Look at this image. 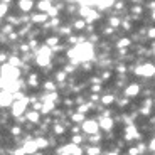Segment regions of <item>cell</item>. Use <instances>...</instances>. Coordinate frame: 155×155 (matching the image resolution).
I'll return each mask as SVG.
<instances>
[{"label": "cell", "mask_w": 155, "mask_h": 155, "mask_svg": "<svg viewBox=\"0 0 155 155\" xmlns=\"http://www.w3.org/2000/svg\"><path fill=\"white\" fill-rule=\"evenodd\" d=\"M94 49L91 46V42H79L68 52V58L71 59V62L79 64V62H86L89 59H93Z\"/></svg>", "instance_id": "1"}, {"label": "cell", "mask_w": 155, "mask_h": 155, "mask_svg": "<svg viewBox=\"0 0 155 155\" xmlns=\"http://www.w3.org/2000/svg\"><path fill=\"white\" fill-rule=\"evenodd\" d=\"M19 76H20L19 68L10 66L8 62L0 68V78H4V79H7V81H17V78Z\"/></svg>", "instance_id": "2"}, {"label": "cell", "mask_w": 155, "mask_h": 155, "mask_svg": "<svg viewBox=\"0 0 155 155\" xmlns=\"http://www.w3.org/2000/svg\"><path fill=\"white\" fill-rule=\"evenodd\" d=\"M35 62H37L39 66H47L51 62V49L47 46L41 47V51L37 52V58H35Z\"/></svg>", "instance_id": "3"}, {"label": "cell", "mask_w": 155, "mask_h": 155, "mask_svg": "<svg viewBox=\"0 0 155 155\" xmlns=\"http://www.w3.org/2000/svg\"><path fill=\"white\" fill-rule=\"evenodd\" d=\"M27 103H29V100L25 96H24L22 100H14V103H12V113H14L15 116L25 113V110H27Z\"/></svg>", "instance_id": "4"}, {"label": "cell", "mask_w": 155, "mask_h": 155, "mask_svg": "<svg viewBox=\"0 0 155 155\" xmlns=\"http://www.w3.org/2000/svg\"><path fill=\"white\" fill-rule=\"evenodd\" d=\"M135 73L140 74V76H145V78H152L155 74V66L150 64V62H145V64H142L140 68H137Z\"/></svg>", "instance_id": "5"}, {"label": "cell", "mask_w": 155, "mask_h": 155, "mask_svg": "<svg viewBox=\"0 0 155 155\" xmlns=\"http://www.w3.org/2000/svg\"><path fill=\"white\" fill-rule=\"evenodd\" d=\"M83 132L84 133H89V135H96L98 130H100V125H98V121L94 120H86L83 121Z\"/></svg>", "instance_id": "6"}, {"label": "cell", "mask_w": 155, "mask_h": 155, "mask_svg": "<svg viewBox=\"0 0 155 155\" xmlns=\"http://www.w3.org/2000/svg\"><path fill=\"white\" fill-rule=\"evenodd\" d=\"M79 14L83 15V20L84 22H91V20H94V19H98V12H94V10H91L89 7H81V10H79Z\"/></svg>", "instance_id": "7"}, {"label": "cell", "mask_w": 155, "mask_h": 155, "mask_svg": "<svg viewBox=\"0 0 155 155\" xmlns=\"http://www.w3.org/2000/svg\"><path fill=\"white\" fill-rule=\"evenodd\" d=\"M12 103H14V94L2 89V91H0V106H2V108L12 106Z\"/></svg>", "instance_id": "8"}, {"label": "cell", "mask_w": 155, "mask_h": 155, "mask_svg": "<svg viewBox=\"0 0 155 155\" xmlns=\"http://www.w3.org/2000/svg\"><path fill=\"white\" fill-rule=\"evenodd\" d=\"M137 94H140V84L132 83V84H128L127 88H125V96L127 98H135Z\"/></svg>", "instance_id": "9"}, {"label": "cell", "mask_w": 155, "mask_h": 155, "mask_svg": "<svg viewBox=\"0 0 155 155\" xmlns=\"http://www.w3.org/2000/svg\"><path fill=\"white\" fill-rule=\"evenodd\" d=\"M133 138H142V135L137 132L135 125H128L127 130H125V140H133Z\"/></svg>", "instance_id": "10"}, {"label": "cell", "mask_w": 155, "mask_h": 155, "mask_svg": "<svg viewBox=\"0 0 155 155\" xmlns=\"http://www.w3.org/2000/svg\"><path fill=\"white\" fill-rule=\"evenodd\" d=\"M81 152L83 150L79 148V145H74V143H69L61 148V153H68V155H81Z\"/></svg>", "instance_id": "11"}, {"label": "cell", "mask_w": 155, "mask_h": 155, "mask_svg": "<svg viewBox=\"0 0 155 155\" xmlns=\"http://www.w3.org/2000/svg\"><path fill=\"white\" fill-rule=\"evenodd\" d=\"M98 125H100V128H103V130H111L115 121H113V118H110V116H101Z\"/></svg>", "instance_id": "12"}, {"label": "cell", "mask_w": 155, "mask_h": 155, "mask_svg": "<svg viewBox=\"0 0 155 155\" xmlns=\"http://www.w3.org/2000/svg\"><path fill=\"white\" fill-rule=\"evenodd\" d=\"M22 148H24V152H25L27 155H32V153H37V152H39V148H37V145H35L34 140H29V142H25Z\"/></svg>", "instance_id": "13"}, {"label": "cell", "mask_w": 155, "mask_h": 155, "mask_svg": "<svg viewBox=\"0 0 155 155\" xmlns=\"http://www.w3.org/2000/svg\"><path fill=\"white\" fill-rule=\"evenodd\" d=\"M19 8L22 12H29V10H32V7H34V2L32 0H19Z\"/></svg>", "instance_id": "14"}, {"label": "cell", "mask_w": 155, "mask_h": 155, "mask_svg": "<svg viewBox=\"0 0 155 155\" xmlns=\"http://www.w3.org/2000/svg\"><path fill=\"white\" fill-rule=\"evenodd\" d=\"M37 7H39V10L42 12V14H44V12L47 14V10H49V8L52 7V5H51V2H49V0H41Z\"/></svg>", "instance_id": "15"}, {"label": "cell", "mask_w": 155, "mask_h": 155, "mask_svg": "<svg viewBox=\"0 0 155 155\" xmlns=\"http://www.w3.org/2000/svg\"><path fill=\"white\" fill-rule=\"evenodd\" d=\"M51 110H54V101H44L42 103V113H51Z\"/></svg>", "instance_id": "16"}, {"label": "cell", "mask_w": 155, "mask_h": 155, "mask_svg": "<svg viewBox=\"0 0 155 155\" xmlns=\"http://www.w3.org/2000/svg\"><path fill=\"white\" fill-rule=\"evenodd\" d=\"M34 142H35V145H37V148H39V150H41V148H46V147H47V140H46V138H42V137H39V138H35Z\"/></svg>", "instance_id": "17"}, {"label": "cell", "mask_w": 155, "mask_h": 155, "mask_svg": "<svg viewBox=\"0 0 155 155\" xmlns=\"http://www.w3.org/2000/svg\"><path fill=\"white\" fill-rule=\"evenodd\" d=\"M27 120L32 123H37L39 121V113L37 111H27Z\"/></svg>", "instance_id": "18"}, {"label": "cell", "mask_w": 155, "mask_h": 155, "mask_svg": "<svg viewBox=\"0 0 155 155\" xmlns=\"http://www.w3.org/2000/svg\"><path fill=\"white\" fill-rule=\"evenodd\" d=\"M32 20H34V22H44V20H47V14H42V12H41V14L32 17Z\"/></svg>", "instance_id": "19"}, {"label": "cell", "mask_w": 155, "mask_h": 155, "mask_svg": "<svg viewBox=\"0 0 155 155\" xmlns=\"http://www.w3.org/2000/svg\"><path fill=\"white\" fill-rule=\"evenodd\" d=\"M100 147H88L86 148V153L88 155H100Z\"/></svg>", "instance_id": "20"}, {"label": "cell", "mask_w": 155, "mask_h": 155, "mask_svg": "<svg viewBox=\"0 0 155 155\" xmlns=\"http://www.w3.org/2000/svg\"><path fill=\"white\" fill-rule=\"evenodd\" d=\"M8 64H10V66H14V68H17V66H20V59L15 58V56H12V58L8 59Z\"/></svg>", "instance_id": "21"}, {"label": "cell", "mask_w": 155, "mask_h": 155, "mask_svg": "<svg viewBox=\"0 0 155 155\" xmlns=\"http://www.w3.org/2000/svg\"><path fill=\"white\" fill-rule=\"evenodd\" d=\"M101 101H103V105H110V103H113V101H115V98H113L111 94H106V96L101 98Z\"/></svg>", "instance_id": "22"}, {"label": "cell", "mask_w": 155, "mask_h": 155, "mask_svg": "<svg viewBox=\"0 0 155 155\" xmlns=\"http://www.w3.org/2000/svg\"><path fill=\"white\" fill-rule=\"evenodd\" d=\"M29 84L31 86H37V74H31V78H29Z\"/></svg>", "instance_id": "23"}, {"label": "cell", "mask_w": 155, "mask_h": 155, "mask_svg": "<svg viewBox=\"0 0 155 155\" xmlns=\"http://www.w3.org/2000/svg\"><path fill=\"white\" fill-rule=\"evenodd\" d=\"M130 46V39H121L118 41V47H128Z\"/></svg>", "instance_id": "24"}, {"label": "cell", "mask_w": 155, "mask_h": 155, "mask_svg": "<svg viewBox=\"0 0 155 155\" xmlns=\"http://www.w3.org/2000/svg\"><path fill=\"white\" fill-rule=\"evenodd\" d=\"M110 25L118 27V25H120V19H118V17H111V19H110Z\"/></svg>", "instance_id": "25"}, {"label": "cell", "mask_w": 155, "mask_h": 155, "mask_svg": "<svg viewBox=\"0 0 155 155\" xmlns=\"http://www.w3.org/2000/svg\"><path fill=\"white\" fill-rule=\"evenodd\" d=\"M58 42H59V37H51V39H47V47H49V46H56Z\"/></svg>", "instance_id": "26"}, {"label": "cell", "mask_w": 155, "mask_h": 155, "mask_svg": "<svg viewBox=\"0 0 155 155\" xmlns=\"http://www.w3.org/2000/svg\"><path fill=\"white\" fill-rule=\"evenodd\" d=\"M5 14H7V5L0 4V19H2V17H5Z\"/></svg>", "instance_id": "27"}, {"label": "cell", "mask_w": 155, "mask_h": 155, "mask_svg": "<svg viewBox=\"0 0 155 155\" xmlns=\"http://www.w3.org/2000/svg\"><path fill=\"white\" fill-rule=\"evenodd\" d=\"M71 120H73V121H83V115H81V113H76V115H71Z\"/></svg>", "instance_id": "28"}, {"label": "cell", "mask_w": 155, "mask_h": 155, "mask_svg": "<svg viewBox=\"0 0 155 155\" xmlns=\"http://www.w3.org/2000/svg\"><path fill=\"white\" fill-rule=\"evenodd\" d=\"M84 25H86V22H84V20H78V22L74 24V29H78V31H79V29H83Z\"/></svg>", "instance_id": "29"}, {"label": "cell", "mask_w": 155, "mask_h": 155, "mask_svg": "<svg viewBox=\"0 0 155 155\" xmlns=\"http://www.w3.org/2000/svg\"><path fill=\"white\" fill-rule=\"evenodd\" d=\"M147 35L150 39H153L155 37V27H150V29H147Z\"/></svg>", "instance_id": "30"}, {"label": "cell", "mask_w": 155, "mask_h": 155, "mask_svg": "<svg viewBox=\"0 0 155 155\" xmlns=\"http://www.w3.org/2000/svg\"><path fill=\"white\" fill-rule=\"evenodd\" d=\"M73 143H74V145H79V143H81V135H74V137H73Z\"/></svg>", "instance_id": "31"}, {"label": "cell", "mask_w": 155, "mask_h": 155, "mask_svg": "<svg viewBox=\"0 0 155 155\" xmlns=\"http://www.w3.org/2000/svg\"><path fill=\"white\" fill-rule=\"evenodd\" d=\"M86 111H88V105H83V106H79V108H78V113H81V115H84Z\"/></svg>", "instance_id": "32"}, {"label": "cell", "mask_w": 155, "mask_h": 155, "mask_svg": "<svg viewBox=\"0 0 155 155\" xmlns=\"http://www.w3.org/2000/svg\"><path fill=\"white\" fill-rule=\"evenodd\" d=\"M56 79H58V81H64V73H62V71H59V73L56 74Z\"/></svg>", "instance_id": "33"}, {"label": "cell", "mask_w": 155, "mask_h": 155, "mask_svg": "<svg viewBox=\"0 0 155 155\" xmlns=\"http://www.w3.org/2000/svg\"><path fill=\"white\" fill-rule=\"evenodd\" d=\"M44 86H46V88L49 89V91H54V83H51V81H49V83H46Z\"/></svg>", "instance_id": "34"}, {"label": "cell", "mask_w": 155, "mask_h": 155, "mask_svg": "<svg viewBox=\"0 0 155 155\" xmlns=\"http://www.w3.org/2000/svg\"><path fill=\"white\" fill-rule=\"evenodd\" d=\"M54 132H56V133H62V132H64V128H62L61 125H56V127H54Z\"/></svg>", "instance_id": "35"}, {"label": "cell", "mask_w": 155, "mask_h": 155, "mask_svg": "<svg viewBox=\"0 0 155 155\" xmlns=\"http://www.w3.org/2000/svg\"><path fill=\"white\" fill-rule=\"evenodd\" d=\"M130 155H138L140 152H138V148H130V152H128Z\"/></svg>", "instance_id": "36"}, {"label": "cell", "mask_w": 155, "mask_h": 155, "mask_svg": "<svg viewBox=\"0 0 155 155\" xmlns=\"http://www.w3.org/2000/svg\"><path fill=\"white\" fill-rule=\"evenodd\" d=\"M133 12H135V14H142V7L135 5V7H133Z\"/></svg>", "instance_id": "37"}, {"label": "cell", "mask_w": 155, "mask_h": 155, "mask_svg": "<svg viewBox=\"0 0 155 155\" xmlns=\"http://www.w3.org/2000/svg\"><path fill=\"white\" fill-rule=\"evenodd\" d=\"M25 152H24V148H19V150H15L14 152V155H24Z\"/></svg>", "instance_id": "38"}, {"label": "cell", "mask_w": 155, "mask_h": 155, "mask_svg": "<svg viewBox=\"0 0 155 155\" xmlns=\"http://www.w3.org/2000/svg\"><path fill=\"white\" fill-rule=\"evenodd\" d=\"M150 150H152V152H155V138L150 142Z\"/></svg>", "instance_id": "39"}, {"label": "cell", "mask_w": 155, "mask_h": 155, "mask_svg": "<svg viewBox=\"0 0 155 155\" xmlns=\"http://www.w3.org/2000/svg\"><path fill=\"white\" fill-rule=\"evenodd\" d=\"M12 31V25H5L4 27V32H10Z\"/></svg>", "instance_id": "40"}, {"label": "cell", "mask_w": 155, "mask_h": 155, "mask_svg": "<svg viewBox=\"0 0 155 155\" xmlns=\"http://www.w3.org/2000/svg\"><path fill=\"white\" fill-rule=\"evenodd\" d=\"M150 17H152V20H155V10H153V12H152V14H150Z\"/></svg>", "instance_id": "41"}, {"label": "cell", "mask_w": 155, "mask_h": 155, "mask_svg": "<svg viewBox=\"0 0 155 155\" xmlns=\"http://www.w3.org/2000/svg\"><path fill=\"white\" fill-rule=\"evenodd\" d=\"M106 155H118V152L115 150V152H110V153H106Z\"/></svg>", "instance_id": "42"}, {"label": "cell", "mask_w": 155, "mask_h": 155, "mask_svg": "<svg viewBox=\"0 0 155 155\" xmlns=\"http://www.w3.org/2000/svg\"><path fill=\"white\" fill-rule=\"evenodd\" d=\"M8 2H12V0H2V4H5V5H7Z\"/></svg>", "instance_id": "43"}, {"label": "cell", "mask_w": 155, "mask_h": 155, "mask_svg": "<svg viewBox=\"0 0 155 155\" xmlns=\"http://www.w3.org/2000/svg\"><path fill=\"white\" fill-rule=\"evenodd\" d=\"M152 49H153V54H155V44H152Z\"/></svg>", "instance_id": "44"}, {"label": "cell", "mask_w": 155, "mask_h": 155, "mask_svg": "<svg viewBox=\"0 0 155 155\" xmlns=\"http://www.w3.org/2000/svg\"><path fill=\"white\" fill-rule=\"evenodd\" d=\"M32 155H42V153H32Z\"/></svg>", "instance_id": "45"}, {"label": "cell", "mask_w": 155, "mask_h": 155, "mask_svg": "<svg viewBox=\"0 0 155 155\" xmlns=\"http://www.w3.org/2000/svg\"><path fill=\"white\" fill-rule=\"evenodd\" d=\"M61 155H68V153H61Z\"/></svg>", "instance_id": "46"}]
</instances>
